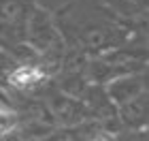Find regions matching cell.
Wrapping results in <instances>:
<instances>
[{"instance_id":"9c48e42d","label":"cell","mask_w":149,"mask_h":141,"mask_svg":"<svg viewBox=\"0 0 149 141\" xmlns=\"http://www.w3.org/2000/svg\"><path fill=\"white\" fill-rule=\"evenodd\" d=\"M115 141H147V128H141V130L121 128L115 135Z\"/></svg>"},{"instance_id":"52a82bcc","label":"cell","mask_w":149,"mask_h":141,"mask_svg":"<svg viewBox=\"0 0 149 141\" xmlns=\"http://www.w3.org/2000/svg\"><path fill=\"white\" fill-rule=\"evenodd\" d=\"M100 6H104L109 13H113L115 17L130 22L134 17H143L145 15V2L143 0H96Z\"/></svg>"},{"instance_id":"ba28073f","label":"cell","mask_w":149,"mask_h":141,"mask_svg":"<svg viewBox=\"0 0 149 141\" xmlns=\"http://www.w3.org/2000/svg\"><path fill=\"white\" fill-rule=\"evenodd\" d=\"M15 64H17V60L13 58L4 47H0V88H2V90H4L6 77H9V73L13 71V66H15Z\"/></svg>"},{"instance_id":"277c9868","label":"cell","mask_w":149,"mask_h":141,"mask_svg":"<svg viewBox=\"0 0 149 141\" xmlns=\"http://www.w3.org/2000/svg\"><path fill=\"white\" fill-rule=\"evenodd\" d=\"M40 100H43L45 109L56 126H79V124L92 122L90 111H87L83 100L58 90L53 83L43 92Z\"/></svg>"},{"instance_id":"8fae6325","label":"cell","mask_w":149,"mask_h":141,"mask_svg":"<svg viewBox=\"0 0 149 141\" xmlns=\"http://www.w3.org/2000/svg\"><path fill=\"white\" fill-rule=\"evenodd\" d=\"M143 2H145V0H143Z\"/></svg>"},{"instance_id":"8992f818","label":"cell","mask_w":149,"mask_h":141,"mask_svg":"<svg viewBox=\"0 0 149 141\" xmlns=\"http://www.w3.org/2000/svg\"><path fill=\"white\" fill-rule=\"evenodd\" d=\"M147 105H149V94L145 92V94L128 100V103H124V105L115 107L119 126L121 128H132V130L147 128V118H149Z\"/></svg>"},{"instance_id":"3957f363","label":"cell","mask_w":149,"mask_h":141,"mask_svg":"<svg viewBox=\"0 0 149 141\" xmlns=\"http://www.w3.org/2000/svg\"><path fill=\"white\" fill-rule=\"evenodd\" d=\"M36 4V0H0V47L19 62H38L34 51L24 43L26 22Z\"/></svg>"},{"instance_id":"6da1fadb","label":"cell","mask_w":149,"mask_h":141,"mask_svg":"<svg viewBox=\"0 0 149 141\" xmlns=\"http://www.w3.org/2000/svg\"><path fill=\"white\" fill-rule=\"evenodd\" d=\"M53 19L62 32L66 49H72L85 58L111 53L124 47L132 36L128 26L130 22L115 17L98 2H68L53 15Z\"/></svg>"},{"instance_id":"30bf717a","label":"cell","mask_w":149,"mask_h":141,"mask_svg":"<svg viewBox=\"0 0 149 141\" xmlns=\"http://www.w3.org/2000/svg\"><path fill=\"white\" fill-rule=\"evenodd\" d=\"M0 105H13V100H11V96L6 94L2 88H0Z\"/></svg>"},{"instance_id":"5b68a950","label":"cell","mask_w":149,"mask_h":141,"mask_svg":"<svg viewBox=\"0 0 149 141\" xmlns=\"http://www.w3.org/2000/svg\"><path fill=\"white\" fill-rule=\"evenodd\" d=\"M104 92L115 107L124 105L128 100H132V98L147 92V71L126 73V75L113 77L111 81L104 83Z\"/></svg>"},{"instance_id":"7a4b0ae2","label":"cell","mask_w":149,"mask_h":141,"mask_svg":"<svg viewBox=\"0 0 149 141\" xmlns=\"http://www.w3.org/2000/svg\"><path fill=\"white\" fill-rule=\"evenodd\" d=\"M24 43L34 51L40 66L49 71L51 77H56L66 58V43L51 11L38 4L34 6V11L30 13L28 22H26Z\"/></svg>"}]
</instances>
